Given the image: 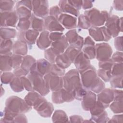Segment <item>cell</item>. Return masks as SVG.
<instances>
[{
    "label": "cell",
    "instance_id": "1",
    "mask_svg": "<svg viewBox=\"0 0 123 123\" xmlns=\"http://www.w3.org/2000/svg\"><path fill=\"white\" fill-rule=\"evenodd\" d=\"M79 72L81 74L82 85L86 90L99 93L105 88V84L98 76L94 66L90 65L86 69L79 71Z\"/></svg>",
    "mask_w": 123,
    "mask_h": 123
},
{
    "label": "cell",
    "instance_id": "2",
    "mask_svg": "<svg viewBox=\"0 0 123 123\" xmlns=\"http://www.w3.org/2000/svg\"><path fill=\"white\" fill-rule=\"evenodd\" d=\"M78 70L72 69L63 76V88L72 93L83 86ZM73 95V94H72Z\"/></svg>",
    "mask_w": 123,
    "mask_h": 123
},
{
    "label": "cell",
    "instance_id": "3",
    "mask_svg": "<svg viewBox=\"0 0 123 123\" xmlns=\"http://www.w3.org/2000/svg\"><path fill=\"white\" fill-rule=\"evenodd\" d=\"M30 80L33 91L44 96L49 93V90L47 86L44 77L36 71L30 72L27 76Z\"/></svg>",
    "mask_w": 123,
    "mask_h": 123
},
{
    "label": "cell",
    "instance_id": "4",
    "mask_svg": "<svg viewBox=\"0 0 123 123\" xmlns=\"http://www.w3.org/2000/svg\"><path fill=\"white\" fill-rule=\"evenodd\" d=\"M5 105V108L17 114L28 112L31 110L32 108L25 100L14 96L10 97L7 99Z\"/></svg>",
    "mask_w": 123,
    "mask_h": 123
},
{
    "label": "cell",
    "instance_id": "5",
    "mask_svg": "<svg viewBox=\"0 0 123 123\" xmlns=\"http://www.w3.org/2000/svg\"><path fill=\"white\" fill-rule=\"evenodd\" d=\"M84 15L88 19L91 25L97 27L103 25L110 17L107 11L100 12L96 8H92L85 11Z\"/></svg>",
    "mask_w": 123,
    "mask_h": 123
},
{
    "label": "cell",
    "instance_id": "6",
    "mask_svg": "<svg viewBox=\"0 0 123 123\" xmlns=\"http://www.w3.org/2000/svg\"><path fill=\"white\" fill-rule=\"evenodd\" d=\"M33 10L31 0H21L18 1L15 5V12L18 18H30Z\"/></svg>",
    "mask_w": 123,
    "mask_h": 123
},
{
    "label": "cell",
    "instance_id": "7",
    "mask_svg": "<svg viewBox=\"0 0 123 123\" xmlns=\"http://www.w3.org/2000/svg\"><path fill=\"white\" fill-rule=\"evenodd\" d=\"M89 33L92 37L97 41L107 42L112 37L105 26H92L89 29Z\"/></svg>",
    "mask_w": 123,
    "mask_h": 123
},
{
    "label": "cell",
    "instance_id": "8",
    "mask_svg": "<svg viewBox=\"0 0 123 123\" xmlns=\"http://www.w3.org/2000/svg\"><path fill=\"white\" fill-rule=\"evenodd\" d=\"M96 57L100 61H103L110 59L112 53V49L110 45L106 42L98 43L95 45Z\"/></svg>",
    "mask_w": 123,
    "mask_h": 123
},
{
    "label": "cell",
    "instance_id": "9",
    "mask_svg": "<svg viewBox=\"0 0 123 123\" xmlns=\"http://www.w3.org/2000/svg\"><path fill=\"white\" fill-rule=\"evenodd\" d=\"M18 17L15 11H0V26L15 27Z\"/></svg>",
    "mask_w": 123,
    "mask_h": 123
},
{
    "label": "cell",
    "instance_id": "10",
    "mask_svg": "<svg viewBox=\"0 0 123 123\" xmlns=\"http://www.w3.org/2000/svg\"><path fill=\"white\" fill-rule=\"evenodd\" d=\"M33 12L37 17L45 18L49 13V3L47 0H33L32 1Z\"/></svg>",
    "mask_w": 123,
    "mask_h": 123
},
{
    "label": "cell",
    "instance_id": "11",
    "mask_svg": "<svg viewBox=\"0 0 123 123\" xmlns=\"http://www.w3.org/2000/svg\"><path fill=\"white\" fill-rule=\"evenodd\" d=\"M44 78L48 88L53 92L63 87V78L62 76L48 74L44 76Z\"/></svg>",
    "mask_w": 123,
    "mask_h": 123
},
{
    "label": "cell",
    "instance_id": "12",
    "mask_svg": "<svg viewBox=\"0 0 123 123\" xmlns=\"http://www.w3.org/2000/svg\"><path fill=\"white\" fill-rule=\"evenodd\" d=\"M74 99L71 92L62 88L53 91L52 94V101L56 104H61L64 102H71Z\"/></svg>",
    "mask_w": 123,
    "mask_h": 123
},
{
    "label": "cell",
    "instance_id": "13",
    "mask_svg": "<svg viewBox=\"0 0 123 123\" xmlns=\"http://www.w3.org/2000/svg\"><path fill=\"white\" fill-rule=\"evenodd\" d=\"M38 35V31L32 29L26 31H19L17 33V38L19 40L24 41L28 45H32L35 43Z\"/></svg>",
    "mask_w": 123,
    "mask_h": 123
},
{
    "label": "cell",
    "instance_id": "14",
    "mask_svg": "<svg viewBox=\"0 0 123 123\" xmlns=\"http://www.w3.org/2000/svg\"><path fill=\"white\" fill-rule=\"evenodd\" d=\"M106 22L105 27L109 31L111 37H115L118 36L120 31H122L119 26V18L116 15L109 17Z\"/></svg>",
    "mask_w": 123,
    "mask_h": 123
},
{
    "label": "cell",
    "instance_id": "15",
    "mask_svg": "<svg viewBox=\"0 0 123 123\" xmlns=\"http://www.w3.org/2000/svg\"><path fill=\"white\" fill-rule=\"evenodd\" d=\"M113 89L104 88L98 94L97 102L101 105L105 109L113 100Z\"/></svg>",
    "mask_w": 123,
    "mask_h": 123
},
{
    "label": "cell",
    "instance_id": "16",
    "mask_svg": "<svg viewBox=\"0 0 123 123\" xmlns=\"http://www.w3.org/2000/svg\"><path fill=\"white\" fill-rule=\"evenodd\" d=\"M45 29L49 32H62L64 28L58 20L54 17L49 15L44 18Z\"/></svg>",
    "mask_w": 123,
    "mask_h": 123
},
{
    "label": "cell",
    "instance_id": "17",
    "mask_svg": "<svg viewBox=\"0 0 123 123\" xmlns=\"http://www.w3.org/2000/svg\"><path fill=\"white\" fill-rule=\"evenodd\" d=\"M65 37L70 45L81 49L83 47L84 39L82 37L78 35L75 29H72L67 32Z\"/></svg>",
    "mask_w": 123,
    "mask_h": 123
},
{
    "label": "cell",
    "instance_id": "18",
    "mask_svg": "<svg viewBox=\"0 0 123 123\" xmlns=\"http://www.w3.org/2000/svg\"><path fill=\"white\" fill-rule=\"evenodd\" d=\"M58 20L63 27L68 29H74L77 26L76 18L72 15L62 13Z\"/></svg>",
    "mask_w": 123,
    "mask_h": 123
},
{
    "label": "cell",
    "instance_id": "19",
    "mask_svg": "<svg viewBox=\"0 0 123 123\" xmlns=\"http://www.w3.org/2000/svg\"><path fill=\"white\" fill-rule=\"evenodd\" d=\"M82 106L85 111H90L97 103V96L91 90H87L82 98Z\"/></svg>",
    "mask_w": 123,
    "mask_h": 123
},
{
    "label": "cell",
    "instance_id": "20",
    "mask_svg": "<svg viewBox=\"0 0 123 123\" xmlns=\"http://www.w3.org/2000/svg\"><path fill=\"white\" fill-rule=\"evenodd\" d=\"M83 46L82 52L89 59H93L96 57L95 43L90 37L85 38Z\"/></svg>",
    "mask_w": 123,
    "mask_h": 123
},
{
    "label": "cell",
    "instance_id": "21",
    "mask_svg": "<svg viewBox=\"0 0 123 123\" xmlns=\"http://www.w3.org/2000/svg\"><path fill=\"white\" fill-rule=\"evenodd\" d=\"M50 48L57 56L64 52V50L68 47L69 43L65 36L63 35L58 40L52 42Z\"/></svg>",
    "mask_w": 123,
    "mask_h": 123
},
{
    "label": "cell",
    "instance_id": "22",
    "mask_svg": "<svg viewBox=\"0 0 123 123\" xmlns=\"http://www.w3.org/2000/svg\"><path fill=\"white\" fill-rule=\"evenodd\" d=\"M34 109L37 111L40 116L44 117H49L51 115L54 109L52 104L48 102L45 98Z\"/></svg>",
    "mask_w": 123,
    "mask_h": 123
},
{
    "label": "cell",
    "instance_id": "23",
    "mask_svg": "<svg viewBox=\"0 0 123 123\" xmlns=\"http://www.w3.org/2000/svg\"><path fill=\"white\" fill-rule=\"evenodd\" d=\"M74 63L78 71H81L89 66L90 64V59L81 51L75 58Z\"/></svg>",
    "mask_w": 123,
    "mask_h": 123
},
{
    "label": "cell",
    "instance_id": "24",
    "mask_svg": "<svg viewBox=\"0 0 123 123\" xmlns=\"http://www.w3.org/2000/svg\"><path fill=\"white\" fill-rule=\"evenodd\" d=\"M44 99L39 93L36 91H31L28 93L25 98L24 100L31 107L35 108Z\"/></svg>",
    "mask_w": 123,
    "mask_h": 123
},
{
    "label": "cell",
    "instance_id": "25",
    "mask_svg": "<svg viewBox=\"0 0 123 123\" xmlns=\"http://www.w3.org/2000/svg\"><path fill=\"white\" fill-rule=\"evenodd\" d=\"M59 7L62 12L70 13L75 17L79 15V10L72 5L68 0H60L59 2Z\"/></svg>",
    "mask_w": 123,
    "mask_h": 123
},
{
    "label": "cell",
    "instance_id": "26",
    "mask_svg": "<svg viewBox=\"0 0 123 123\" xmlns=\"http://www.w3.org/2000/svg\"><path fill=\"white\" fill-rule=\"evenodd\" d=\"M49 32L47 30L41 32L37 41V45L39 49H45L51 44L52 41L49 37Z\"/></svg>",
    "mask_w": 123,
    "mask_h": 123
},
{
    "label": "cell",
    "instance_id": "27",
    "mask_svg": "<svg viewBox=\"0 0 123 123\" xmlns=\"http://www.w3.org/2000/svg\"><path fill=\"white\" fill-rule=\"evenodd\" d=\"M37 61L31 56L26 55L23 57L21 67L28 73L36 70Z\"/></svg>",
    "mask_w": 123,
    "mask_h": 123
},
{
    "label": "cell",
    "instance_id": "28",
    "mask_svg": "<svg viewBox=\"0 0 123 123\" xmlns=\"http://www.w3.org/2000/svg\"><path fill=\"white\" fill-rule=\"evenodd\" d=\"M51 63L48 61L41 59L37 61L36 69V70L38 73L44 76L45 75L49 74L51 67Z\"/></svg>",
    "mask_w": 123,
    "mask_h": 123
},
{
    "label": "cell",
    "instance_id": "29",
    "mask_svg": "<svg viewBox=\"0 0 123 123\" xmlns=\"http://www.w3.org/2000/svg\"><path fill=\"white\" fill-rule=\"evenodd\" d=\"M13 53L14 54L24 56L27 53V43L21 40H17L13 45Z\"/></svg>",
    "mask_w": 123,
    "mask_h": 123
},
{
    "label": "cell",
    "instance_id": "30",
    "mask_svg": "<svg viewBox=\"0 0 123 123\" xmlns=\"http://www.w3.org/2000/svg\"><path fill=\"white\" fill-rule=\"evenodd\" d=\"M13 45L11 39H4L0 38V54L12 55Z\"/></svg>",
    "mask_w": 123,
    "mask_h": 123
},
{
    "label": "cell",
    "instance_id": "31",
    "mask_svg": "<svg viewBox=\"0 0 123 123\" xmlns=\"http://www.w3.org/2000/svg\"><path fill=\"white\" fill-rule=\"evenodd\" d=\"M30 27L37 31H43L45 29L44 21L41 18H39L34 14H32L30 18Z\"/></svg>",
    "mask_w": 123,
    "mask_h": 123
},
{
    "label": "cell",
    "instance_id": "32",
    "mask_svg": "<svg viewBox=\"0 0 123 123\" xmlns=\"http://www.w3.org/2000/svg\"><path fill=\"white\" fill-rule=\"evenodd\" d=\"M55 63L59 67L65 69L70 66L72 62L64 52L56 56Z\"/></svg>",
    "mask_w": 123,
    "mask_h": 123
},
{
    "label": "cell",
    "instance_id": "33",
    "mask_svg": "<svg viewBox=\"0 0 123 123\" xmlns=\"http://www.w3.org/2000/svg\"><path fill=\"white\" fill-rule=\"evenodd\" d=\"M16 31L13 28L6 27H0V38L4 39H11L16 35Z\"/></svg>",
    "mask_w": 123,
    "mask_h": 123
},
{
    "label": "cell",
    "instance_id": "34",
    "mask_svg": "<svg viewBox=\"0 0 123 123\" xmlns=\"http://www.w3.org/2000/svg\"><path fill=\"white\" fill-rule=\"evenodd\" d=\"M11 56V55H9L0 54V68L1 71H9L12 69L10 62V58Z\"/></svg>",
    "mask_w": 123,
    "mask_h": 123
},
{
    "label": "cell",
    "instance_id": "35",
    "mask_svg": "<svg viewBox=\"0 0 123 123\" xmlns=\"http://www.w3.org/2000/svg\"><path fill=\"white\" fill-rule=\"evenodd\" d=\"M80 51H81V49L70 45L66 49L64 53L68 56L72 63H73L75 58Z\"/></svg>",
    "mask_w": 123,
    "mask_h": 123
},
{
    "label": "cell",
    "instance_id": "36",
    "mask_svg": "<svg viewBox=\"0 0 123 123\" xmlns=\"http://www.w3.org/2000/svg\"><path fill=\"white\" fill-rule=\"evenodd\" d=\"M11 88L15 92H20L24 89L23 83L21 77H14L10 83Z\"/></svg>",
    "mask_w": 123,
    "mask_h": 123
},
{
    "label": "cell",
    "instance_id": "37",
    "mask_svg": "<svg viewBox=\"0 0 123 123\" xmlns=\"http://www.w3.org/2000/svg\"><path fill=\"white\" fill-rule=\"evenodd\" d=\"M31 22L30 18L19 19V22L17 25V29L20 31H26L30 27Z\"/></svg>",
    "mask_w": 123,
    "mask_h": 123
},
{
    "label": "cell",
    "instance_id": "38",
    "mask_svg": "<svg viewBox=\"0 0 123 123\" xmlns=\"http://www.w3.org/2000/svg\"><path fill=\"white\" fill-rule=\"evenodd\" d=\"M23 59V57L21 55L12 54L10 58V65L12 68L15 69L19 67L22 64Z\"/></svg>",
    "mask_w": 123,
    "mask_h": 123
},
{
    "label": "cell",
    "instance_id": "39",
    "mask_svg": "<svg viewBox=\"0 0 123 123\" xmlns=\"http://www.w3.org/2000/svg\"><path fill=\"white\" fill-rule=\"evenodd\" d=\"M68 117L66 113L62 110H56L52 117L53 122H67Z\"/></svg>",
    "mask_w": 123,
    "mask_h": 123
},
{
    "label": "cell",
    "instance_id": "40",
    "mask_svg": "<svg viewBox=\"0 0 123 123\" xmlns=\"http://www.w3.org/2000/svg\"><path fill=\"white\" fill-rule=\"evenodd\" d=\"M97 75L105 82L110 81L112 75L111 70H106L99 68L97 71Z\"/></svg>",
    "mask_w": 123,
    "mask_h": 123
},
{
    "label": "cell",
    "instance_id": "41",
    "mask_svg": "<svg viewBox=\"0 0 123 123\" xmlns=\"http://www.w3.org/2000/svg\"><path fill=\"white\" fill-rule=\"evenodd\" d=\"M49 74L59 76H62L65 74V70L57 65L55 63H51Z\"/></svg>",
    "mask_w": 123,
    "mask_h": 123
},
{
    "label": "cell",
    "instance_id": "42",
    "mask_svg": "<svg viewBox=\"0 0 123 123\" xmlns=\"http://www.w3.org/2000/svg\"><path fill=\"white\" fill-rule=\"evenodd\" d=\"M123 75L112 76L110 81L111 86L113 88H122Z\"/></svg>",
    "mask_w": 123,
    "mask_h": 123
},
{
    "label": "cell",
    "instance_id": "43",
    "mask_svg": "<svg viewBox=\"0 0 123 123\" xmlns=\"http://www.w3.org/2000/svg\"><path fill=\"white\" fill-rule=\"evenodd\" d=\"M15 2L13 0H0V11H11L14 5Z\"/></svg>",
    "mask_w": 123,
    "mask_h": 123
},
{
    "label": "cell",
    "instance_id": "44",
    "mask_svg": "<svg viewBox=\"0 0 123 123\" xmlns=\"http://www.w3.org/2000/svg\"><path fill=\"white\" fill-rule=\"evenodd\" d=\"M90 23L87 18L84 14H81L78 18L77 27L82 29H88L90 27Z\"/></svg>",
    "mask_w": 123,
    "mask_h": 123
},
{
    "label": "cell",
    "instance_id": "45",
    "mask_svg": "<svg viewBox=\"0 0 123 123\" xmlns=\"http://www.w3.org/2000/svg\"><path fill=\"white\" fill-rule=\"evenodd\" d=\"M111 71L112 76L123 75V62H114Z\"/></svg>",
    "mask_w": 123,
    "mask_h": 123
},
{
    "label": "cell",
    "instance_id": "46",
    "mask_svg": "<svg viewBox=\"0 0 123 123\" xmlns=\"http://www.w3.org/2000/svg\"><path fill=\"white\" fill-rule=\"evenodd\" d=\"M1 82L2 83L7 84L11 83L14 77V74L11 72H6L1 74Z\"/></svg>",
    "mask_w": 123,
    "mask_h": 123
},
{
    "label": "cell",
    "instance_id": "47",
    "mask_svg": "<svg viewBox=\"0 0 123 123\" xmlns=\"http://www.w3.org/2000/svg\"><path fill=\"white\" fill-rule=\"evenodd\" d=\"M110 108L113 112L119 113L123 111L122 101H115L110 105Z\"/></svg>",
    "mask_w": 123,
    "mask_h": 123
},
{
    "label": "cell",
    "instance_id": "48",
    "mask_svg": "<svg viewBox=\"0 0 123 123\" xmlns=\"http://www.w3.org/2000/svg\"><path fill=\"white\" fill-rule=\"evenodd\" d=\"M44 56L45 58L51 63H54L55 58L57 55L54 53L50 48L46 49L44 52Z\"/></svg>",
    "mask_w": 123,
    "mask_h": 123
},
{
    "label": "cell",
    "instance_id": "49",
    "mask_svg": "<svg viewBox=\"0 0 123 123\" xmlns=\"http://www.w3.org/2000/svg\"><path fill=\"white\" fill-rule=\"evenodd\" d=\"M113 63L114 62L112 61L111 59H109L105 61L99 62L98 66L99 68L101 69L111 70Z\"/></svg>",
    "mask_w": 123,
    "mask_h": 123
},
{
    "label": "cell",
    "instance_id": "50",
    "mask_svg": "<svg viewBox=\"0 0 123 123\" xmlns=\"http://www.w3.org/2000/svg\"><path fill=\"white\" fill-rule=\"evenodd\" d=\"M49 14L50 16L54 17L58 20L60 15L62 14V12L59 7L55 5L50 8L49 9Z\"/></svg>",
    "mask_w": 123,
    "mask_h": 123
},
{
    "label": "cell",
    "instance_id": "51",
    "mask_svg": "<svg viewBox=\"0 0 123 123\" xmlns=\"http://www.w3.org/2000/svg\"><path fill=\"white\" fill-rule=\"evenodd\" d=\"M29 73L23 69L21 67H19L14 69L13 72V74L15 77H21L27 75Z\"/></svg>",
    "mask_w": 123,
    "mask_h": 123
},
{
    "label": "cell",
    "instance_id": "52",
    "mask_svg": "<svg viewBox=\"0 0 123 123\" xmlns=\"http://www.w3.org/2000/svg\"><path fill=\"white\" fill-rule=\"evenodd\" d=\"M21 78L22 79V80L23 83L24 88H25L26 90L29 91H33L31 83L30 80L28 78V77L23 76V77H21Z\"/></svg>",
    "mask_w": 123,
    "mask_h": 123
},
{
    "label": "cell",
    "instance_id": "53",
    "mask_svg": "<svg viewBox=\"0 0 123 123\" xmlns=\"http://www.w3.org/2000/svg\"><path fill=\"white\" fill-rule=\"evenodd\" d=\"M111 60L114 62H123L122 52L117 51L115 52L111 57Z\"/></svg>",
    "mask_w": 123,
    "mask_h": 123
},
{
    "label": "cell",
    "instance_id": "54",
    "mask_svg": "<svg viewBox=\"0 0 123 123\" xmlns=\"http://www.w3.org/2000/svg\"><path fill=\"white\" fill-rule=\"evenodd\" d=\"M63 35V33L61 32H53L49 33V37L52 42L58 40L62 37Z\"/></svg>",
    "mask_w": 123,
    "mask_h": 123
},
{
    "label": "cell",
    "instance_id": "55",
    "mask_svg": "<svg viewBox=\"0 0 123 123\" xmlns=\"http://www.w3.org/2000/svg\"><path fill=\"white\" fill-rule=\"evenodd\" d=\"M113 100L115 101H123V91L122 90L113 89Z\"/></svg>",
    "mask_w": 123,
    "mask_h": 123
},
{
    "label": "cell",
    "instance_id": "56",
    "mask_svg": "<svg viewBox=\"0 0 123 123\" xmlns=\"http://www.w3.org/2000/svg\"><path fill=\"white\" fill-rule=\"evenodd\" d=\"M122 38L123 37H119L114 39V46L116 49L118 50L122 51Z\"/></svg>",
    "mask_w": 123,
    "mask_h": 123
},
{
    "label": "cell",
    "instance_id": "57",
    "mask_svg": "<svg viewBox=\"0 0 123 123\" xmlns=\"http://www.w3.org/2000/svg\"><path fill=\"white\" fill-rule=\"evenodd\" d=\"M123 0H114L113 1V6L115 9L118 11L123 10Z\"/></svg>",
    "mask_w": 123,
    "mask_h": 123
},
{
    "label": "cell",
    "instance_id": "58",
    "mask_svg": "<svg viewBox=\"0 0 123 123\" xmlns=\"http://www.w3.org/2000/svg\"><path fill=\"white\" fill-rule=\"evenodd\" d=\"M68 1L73 5L76 9L79 10L82 6V0H68Z\"/></svg>",
    "mask_w": 123,
    "mask_h": 123
},
{
    "label": "cell",
    "instance_id": "59",
    "mask_svg": "<svg viewBox=\"0 0 123 123\" xmlns=\"http://www.w3.org/2000/svg\"><path fill=\"white\" fill-rule=\"evenodd\" d=\"M93 7V1L90 0H83L82 1V7L83 9L86 10L91 9Z\"/></svg>",
    "mask_w": 123,
    "mask_h": 123
}]
</instances>
